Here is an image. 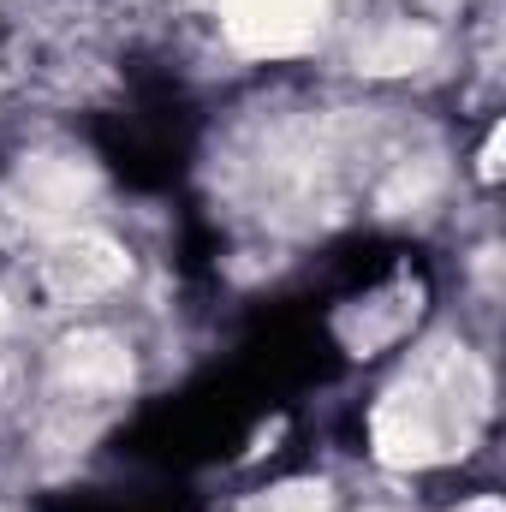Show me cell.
I'll return each mask as SVG.
<instances>
[{"label":"cell","instance_id":"cell-1","mask_svg":"<svg viewBox=\"0 0 506 512\" xmlns=\"http://www.w3.org/2000/svg\"><path fill=\"white\" fill-rule=\"evenodd\" d=\"M483 376L471 370V358H441L423 364L399 393H387L376 411V447L393 465H429L441 453H465L477 417H483Z\"/></svg>","mask_w":506,"mask_h":512},{"label":"cell","instance_id":"cell-2","mask_svg":"<svg viewBox=\"0 0 506 512\" xmlns=\"http://www.w3.org/2000/svg\"><path fill=\"white\" fill-rule=\"evenodd\" d=\"M42 274H48L54 298L84 304V298H102V292H114L126 280V256H120V245H108L96 233H72V239H60L48 251Z\"/></svg>","mask_w":506,"mask_h":512},{"label":"cell","instance_id":"cell-3","mask_svg":"<svg viewBox=\"0 0 506 512\" xmlns=\"http://www.w3.org/2000/svg\"><path fill=\"white\" fill-rule=\"evenodd\" d=\"M328 0H227V30L256 54H286L310 42Z\"/></svg>","mask_w":506,"mask_h":512},{"label":"cell","instance_id":"cell-4","mask_svg":"<svg viewBox=\"0 0 506 512\" xmlns=\"http://www.w3.org/2000/svg\"><path fill=\"white\" fill-rule=\"evenodd\" d=\"M126 376H131L126 352L114 340H102V334H84V340H72L60 352V382H66V393H78V399H108V393L126 387Z\"/></svg>","mask_w":506,"mask_h":512},{"label":"cell","instance_id":"cell-5","mask_svg":"<svg viewBox=\"0 0 506 512\" xmlns=\"http://www.w3.org/2000/svg\"><path fill=\"white\" fill-rule=\"evenodd\" d=\"M423 60H435V30H423V24H387L381 36L358 48V66H370V72H417Z\"/></svg>","mask_w":506,"mask_h":512}]
</instances>
